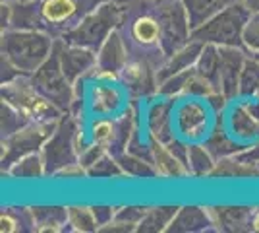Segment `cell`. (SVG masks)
Returning a JSON list of instances; mask_svg holds the SVG:
<instances>
[{"label": "cell", "mask_w": 259, "mask_h": 233, "mask_svg": "<svg viewBox=\"0 0 259 233\" xmlns=\"http://www.w3.org/2000/svg\"><path fill=\"white\" fill-rule=\"evenodd\" d=\"M54 39L56 37L45 29L10 27L0 37L2 58H6L22 76H31L51 56Z\"/></svg>", "instance_id": "6da1fadb"}, {"label": "cell", "mask_w": 259, "mask_h": 233, "mask_svg": "<svg viewBox=\"0 0 259 233\" xmlns=\"http://www.w3.org/2000/svg\"><path fill=\"white\" fill-rule=\"evenodd\" d=\"M87 144V130L81 128L79 119L72 113H64L41 150L47 177H54L62 167L79 161V154Z\"/></svg>", "instance_id": "7a4b0ae2"}, {"label": "cell", "mask_w": 259, "mask_h": 233, "mask_svg": "<svg viewBox=\"0 0 259 233\" xmlns=\"http://www.w3.org/2000/svg\"><path fill=\"white\" fill-rule=\"evenodd\" d=\"M124 22V8L114 0H103L93 10H89L70 29L60 35L66 43L87 47L91 51H99L101 45L114 29H120Z\"/></svg>", "instance_id": "3957f363"}, {"label": "cell", "mask_w": 259, "mask_h": 233, "mask_svg": "<svg viewBox=\"0 0 259 233\" xmlns=\"http://www.w3.org/2000/svg\"><path fill=\"white\" fill-rule=\"evenodd\" d=\"M251 10L244 0H236L227 8L217 12L213 18L195 27L192 39L199 43H213L219 47H244V27L248 23Z\"/></svg>", "instance_id": "277c9868"}, {"label": "cell", "mask_w": 259, "mask_h": 233, "mask_svg": "<svg viewBox=\"0 0 259 233\" xmlns=\"http://www.w3.org/2000/svg\"><path fill=\"white\" fill-rule=\"evenodd\" d=\"M2 99L22 111L29 121L58 122L64 111L56 107L49 97H45L31 84L29 76H20L8 84H2Z\"/></svg>", "instance_id": "5b68a950"}, {"label": "cell", "mask_w": 259, "mask_h": 233, "mask_svg": "<svg viewBox=\"0 0 259 233\" xmlns=\"http://www.w3.org/2000/svg\"><path fill=\"white\" fill-rule=\"evenodd\" d=\"M151 14L161 25L159 51L162 56H170L192 41L194 29L182 0H155Z\"/></svg>", "instance_id": "8992f818"}, {"label": "cell", "mask_w": 259, "mask_h": 233, "mask_svg": "<svg viewBox=\"0 0 259 233\" xmlns=\"http://www.w3.org/2000/svg\"><path fill=\"white\" fill-rule=\"evenodd\" d=\"M215 122V111L203 97H184L174 105L176 136L186 142H205Z\"/></svg>", "instance_id": "52a82bcc"}, {"label": "cell", "mask_w": 259, "mask_h": 233, "mask_svg": "<svg viewBox=\"0 0 259 233\" xmlns=\"http://www.w3.org/2000/svg\"><path fill=\"white\" fill-rule=\"evenodd\" d=\"M29 80H31V84L43 93L45 97H49V99L53 101L56 107H60L64 113L72 111V105L77 99L76 88H74V84L64 74L60 58H58L54 49L51 56L41 64V68L35 70L29 76Z\"/></svg>", "instance_id": "ba28073f"}, {"label": "cell", "mask_w": 259, "mask_h": 233, "mask_svg": "<svg viewBox=\"0 0 259 233\" xmlns=\"http://www.w3.org/2000/svg\"><path fill=\"white\" fill-rule=\"evenodd\" d=\"M56 128V122H37L31 121L20 130L2 138V171H6L12 163L22 159L23 155L35 154L43 150L45 142L51 138V134Z\"/></svg>", "instance_id": "9c48e42d"}, {"label": "cell", "mask_w": 259, "mask_h": 233, "mask_svg": "<svg viewBox=\"0 0 259 233\" xmlns=\"http://www.w3.org/2000/svg\"><path fill=\"white\" fill-rule=\"evenodd\" d=\"M85 107L93 117H120L128 109V91L120 82H97L87 80Z\"/></svg>", "instance_id": "30bf717a"}, {"label": "cell", "mask_w": 259, "mask_h": 233, "mask_svg": "<svg viewBox=\"0 0 259 233\" xmlns=\"http://www.w3.org/2000/svg\"><path fill=\"white\" fill-rule=\"evenodd\" d=\"M227 130L238 142L251 144L259 140V99L257 97H238L228 105Z\"/></svg>", "instance_id": "8fae6325"}, {"label": "cell", "mask_w": 259, "mask_h": 233, "mask_svg": "<svg viewBox=\"0 0 259 233\" xmlns=\"http://www.w3.org/2000/svg\"><path fill=\"white\" fill-rule=\"evenodd\" d=\"M54 51L60 58L64 74L72 84H76L79 80H87L91 76V72L97 68V51L66 43L62 37L54 39Z\"/></svg>", "instance_id": "7c38bea8"}, {"label": "cell", "mask_w": 259, "mask_h": 233, "mask_svg": "<svg viewBox=\"0 0 259 233\" xmlns=\"http://www.w3.org/2000/svg\"><path fill=\"white\" fill-rule=\"evenodd\" d=\"M39 8L47 31L54 37H60L87 14L81 0H41Z\"/></svg>", "instance_id": "4fadbf2b"}, {"label": "cell", "mask_w": 259, "mask_h": 233, "mask_svg": "<svg viewBox=\"0 0 259 233\" xmlns=\"http://www.w3.org/2000/svg\"><path fill=\"white\" fill-rule=\"evenodd\" d=\"M174 105L176 99L159 97L153 99L145 109V138L149 142H162L168 144L176 138L174 128Z\"/></svg>", "instance_id": "5bb4252c"}, {"label": "cell", "mask_w": 259, "mask_h": 233, "mask_svg": "<svg viewBox=\"0 0 259 233\" xmlns=\"http://www.w3.org/2000/svg\"><path fill=\"white\" fill-rule=\"evenodd\" d=\"M120 84L132 97H155L159 88L157 70H153L151 64L143 58H130L128 64L120 72Z\"/></svg>", "instance_id": "9a60e30c"}, {"label": "cell", "mask_w": 259, "mask_h": 233, "mask_svg": "<svg viewBox=\"0 0 259 233\" xmlns=\"http://www.w3.org/2000/svg\"><path fill=\"white\" fill-rule=\"evenodd\" d=\"M221 53V91L232 103L240 97V74L248 58L244 47H219Z\"/></svg>", "instance_id": "2e32d148"}, {"label": "cell", "mask_w": 259, "mask_h": 233, "mask_svg": "<svg viewBox=\"0 0 259 233\" xmlns=\"http://www.w3.org/2000/svg\"><path fill=\"white\" fill-rule=\"evenodd\" d=\"M215 231L244 233L251 231V220L255 208L249 206H209Z\"/></svg>", "instance_id": "e0dca14e"}, {"label": "cell", "mask_w": 259, "mask_h": 233, "mask_svg": "<svg viewBox=\"0 0 259 233\" xmlns=\"http://www.w3.org/2000/svg\"><path fill=\"white\" fill-rule=\"evenodd\" d=\"M197 231H215L213 218L209 206H180L174 220L170 222L166 233H197Z\"/></svg>", "instance_id": "ac0fdd59"}, {"label": "cell", "mask_w": 259, "mask_h": 233, "mask_svg": "<svg viewBox=\"0 0 259 233\" xmlns=\"http://www.w3.org/2000/svg\"><path fill=\"white\" fill-rule=\"evenodd\" d=\"M201 49H203V43L192 39L190 43H186L182 49H178V51L172 53L170 56H164V62L157 68V82L161 84L166 78L174 76V74H180L184 70L194 68L199 55H201Z\"/></svg>", "instance_id": "d6986e66"}, {"label": "cell", "mask_w": 259, "mask_h": 233, "mask_svg": "<svg viewBox=\"0 0 259 233\" xmlns=\"http://www.w3.org/2000/svg\"><path fill=\"white\" fill-rule=\"evenodd\" d=\"M128 45L124 41L120 29H114L97 51V68L112 70V72H122V68L128 64Z\"/></svg>", "instance_id": "ffe728a7"}, {"label": "cell", "mask_w": 259, "mask_h": 233, "mask_svg": "<svg viewBox=\"0 0 259 233\" xmlns=\"http://www.w3.org/2000/svg\"><path fill=\"white\" fill-rule=\"evenodd\" d=\"M151 159L153 165L157 169L159 177L164 179H184V177H192L190 175V169L184 163L178 155L174 154L172 150L162 142H151Z\"/></svg>", "instance_id": "44dd1931"}, {"label": "cell", "mask_w": 259, "mask_h": 233, "mask_svg": "<svg viewBox=\"0 0 259 233\" xmlns=\"http://www.w3.org/2000/svg\"><path fill=\"white\" fill-rule=\"evenodd\" d=\"M33 229L39 233L64 231L68 225V206H31Z\"/></svg>", "instance_id": "7402d4cb"}, {"label": "cell", "mask_w": 259, "mask_h": 233, "mask_svg": "<svg viewBox=\"0 0 259 233\" xmlns=\"http://www.w3.org/2000/svg\"><path fill=\"white\" fill-rule=\"evenodd\" d=\"M130 35L140 47H159L161 41V25L153 14L138 16L130 25Z\"/></svg>", "instance_id": "603a6c76"}, {"label": "cell", "mask_w": 259, "mask_h": 233, "mask_svg": "<svg viewBox=\"0 0 259 233\" xmlns=\"http://www.w3.org/2000/svg\"><path fill=\"white\" fill-rule=\"evenodd\" d=\"M195 72L205 78L209 84H213V88L221 91V53H219V45H203L201 55L195 62Z\"/></svg>", "instance_id": "cb8c5ba5"}, {"label": "cell", "mask_w": 259, "mask_h": 233, "mask_svg": "<svg viewBox=\"0 0 259 233\" xmlns=\"http://www.w3.org/2000/svg\"><path fill=\"white\" fill-rule=\"evenodd\" d=\"M211 177L221 179H259V165L248 163L244 159H240L238 155L225 157L217 161L215 169L211 173Z\"/></svg>", "instance_id": "d4e9b609"}, {"label": "cell", "mask_w": 259, "mask_h": 233, "mask_svg": "<svg viewBox=\"0 0 259 233\" xmlns=\"http://www.w3.org/2000/svg\"><path fill=\"white\" fill-rule=\"evenodd\" d=\"M217 165L215 155L209 152L205 142L188 144V169L192 177H211Z\"/></svg>", "instance_id": "484cf974"}, {"label": "cell", "mask_w": 259, "mask_h": 233, "mask_svg": "<svg viewBox=\"0 0 259 233\" xmlns=\"http://www.w3.org/2000/svg\"><path fill=\"white\" fill-rule=\"evenodd\" d=\"M205 146L209 148V152L215 155L217 161L219 159H225V157L238 155L246 148V144L238 142L227 128H213L211 134L205 138Z\"/></svg>", "instance_id": "4316f807"}, {"label": "cell", "mask_w": 259, "mask_h": 233, "mask_svg": "<svg viewBox=\"0 0 259 233\" xmlns=\"http://www.w3.org/2000/svg\"><path fill=\"white\" fill-rule=\"evenodd\" d=\"M4 175L12 179H25V181H33V179H43L47 177V169H45V159L41 152L23 155L22 159H18L16 163H12Z\"/></svg>", "instance_id": "83f0119b"}, {"label": "cell", "mask_w": 259, "mask_h": 233, "mask_svg": "<svg viewBox=\"0 0 259 233\" xmlns=\"http://www.w3.org/2000/svg\"><path fill=\"white\" fill-rule=\"evenodd\" d=\"M180 206H149L147 214L138 225L140 233H164L168 229Z\"/></svg>", "instance_id": "f1b7e54d"}, {"label": "cell", "mask_w": 259, "mask_h": 233, "mask_svg": "<svg viewBox=\"0 0 259 233\" xmlns=\"http://www.w3.org/2000/svg\"><path fill=\"white\" fill-rule=\"evenodd\" d=\"M182 2L190 16L192 29H195L201 23H205L209 18H213L217 12L227 8L228 4H232L236 0H182Z\"/></svg>", "instance_id": "f546056e"}, {"label": "cell", "mask_w": 259, "mask_h": 233, "mask_svg": "<svg viewBox=\"0 0 259 233\" xmlns=\"http://www.w3.org/2000/svg\"><path fill=\"white\" fill-rule=\"evenodd\" d=\"M87 140L110 152L116 142V117H93L87 128Z\"/></svg>", "instance_id": "4dcf8cb0"}, {"label": "cell", "mask_w": 259, "mask_h": 233, "mask_svg": "<svg viewBox=\"0 0 259 233\" xmlns=\"http://www.w3.org/2000/svg\"><path fill=\"white\" fill-rule=\"evenodd\" d=\"M116 159H118L124 175H128V177H138V179L159 177V173H157V169L153 165V161L145 159V157L130 154V152H122V154L116 155Z\"/></svg>", "instance_id": "1f68e13d"}, {"label": "cell", "mask_w": 259, "mask_h": 233, "mask_svg": "<svg viewBox=\"0 0 259 233\" xmlns=\"http://www.w3.org/2000/svg\"><path fill=\"white\" fill-rule=\"evenodd\" d=\"M66 229L77 233L99 231V223L95 214H93V208L91 206H68V225H66Z\"/></svg>", "instance_id": "d6a6232c"}, {"label": "cell", "mask_w": 259, "mask_h": 233, "mask_svg": "<svg viewBox=\"0 0 259 233\" xmlns=\"http://www.w3.org/2000/svg\"><path fill=\"white\" fill-rule=\"evenodd\" d=\"M259 89V58L249 55L240 74V97H253Z\"/></svg>", "instance_id": "836d02e7"}, {"label": "cell", "mask_w": 259, "mask_h": 233, "mask_svg": "<svg viewBox=\"0 0 259 233\" xmlns=\"http://www.w3.org/2000/svg\"><path fill=\"white\" fill-rule=\"evenodd\" d=\"M87 177L91 179H112V177H124V171L120 167L116 155L107 152L99 161L87 169Z\"/></svg>", "instance_id": "e575fe53"}, {"label": "cell", "mask_w": 259, "mask_h": 233, "mask_svg": "<svg viewBox=\"0 0 259 233\" xmlns=\"http://www.w3.org/2000/svg\"><path fill=\"white\" fill-rule=\"evenodd\" d=\"M0 113H2V138L10 136L16 130H20L22 126H25L27 122H31L22 111H18L14 105H10L8 101L2 99V105H0Z\"/></svg>", "instance_id": "d590c367"}, {"label": "cell", "mask_w": 259, "mask_h": 233, "mask_svg": "<svg viewBox=\"0 0 259 233\" xmlns=\"http://www.w3.org/2000/svg\"><path fill=\"white\" fill-rule=\"evenodd\" d=\"M244 49L249 55L259 53V12H251L248 23L244 27Z\"/></svg>", "instance_id": "8d00e7d4"}, {"label": "cell", "mask_w": 259, "mask_h": 233, "mask_svg": "<svg viewBox=\"0 0 259 233\" xmlns=\"http://www.w3.org/2000/svg\"><path fill=\"white\" fill-rule=\"evenodd\" d=\"M147 210H149V206H122V208H116L114 220L140 225V222L143 220V216L147 214Z\"/></svg>", "instance_id": "74e56055"}, {"label": "cell", "mask_w": 259, "mask_h": 233, "mask_svg": "<svg viewBox=\"0 0 259 233\" xmlns=\"http://www.w3.org/2000/svg\"><path fill=\"white\" fill-rule=\"evenodd\" d=\"M23 220L18 218L16 208H6L0 214V231L2 233H18L22 231Z\"/></svg>", "instance_id": "f35d334b"}, {"label": "cell", "mask_w": 259, "mask_h": 233, "mask_svg": "<svg viewBox=\"0 0 259 233\" xmlns=\"http://www.w3.org/2000/svg\"><path fill=\"white\" fill-rule=\"evenodd\" d=\"M107 152H108L107 148H103V146L89 142V144L81 150V154H79V163L85 167V169H89V167L93 165L95 161H99V159L107 154Z\"/></svg>", "instance_id": "ab89813d"}, {"label": "cell", "mask_w": 259, "mask_h": 233, "mask_svg": "<svg viewBox=\"0 0 259 233\" xmlns=\"http://www.w3.org/2000/svg\"><path fill=\"white\" fill-rule=\"evenodd\" d=\"M93 208V214H95V218H97V223H99V229L103 227V225H107L114 220V216H116V208L114 206H107V204H99V206H91Z\"/></svg>", "instance_id": "60d3db41"}, {"label": "cell", "mask_w": 259, "mask_h": 233, "mask_svg": "<svg viewBox=\"0 0 259 233\" xmlns=\"http://www.w3.org/2000/svg\"><path fill=\"white\" fill-rule=\"evenodd\" d=\"M81 177H87V169L81 165L79 161L62 167V169L54 175V179H81Z\"/></svg>", "instance_id": "b9f144b4"}, {"label": "cell", "mask_w": 259, "mask_h": 233, "mask_svg": "<svg viewBox=\"0 0 259 233\" xmlns=\"http://www.w3.org/2000/svg\"><path fill=\"white\" fill-rule=\"evenodd\" d=\"M134 231H138V225L120 222V220H112L110 223L103 225V227L99 229V233H134Z\"/></svg>", "instance_id": "7bdbcfd3"}, {"label": "cell", "mask_w": 259, "mask_h": 233, "mask_svg": "<svg viewBox=\"0 0 259 233\" xmlns=\"http://www.w3.org/2000/svg\"><path fill=\"white\" fill-rule=\"evenodd\" d=\"M238 157L244 159V161H248V163H255V165H259V140H255V142H251V144L246 146V148L238 154Z\"/></svg>", "instance_id": "ee69618b"}, {"label": "cell", "mask_w": 259, "mask_h": 233, "mask_svg": "<svg viewBox=\"0 0 259 233\" xmlns=\"http://www.w3.org/2000/svg\"><path fill=\"white\" fill-rule=\"evenodd\" d=\"M251 231L259 233V210L253 212V220H251Z\"/></svg>", "instance_id": "f6af8a7d"}, {"label": "cell", "mask_w": 259, "mask_h": 233, "mask_svg": "<svg viewBox=\"0 0 259 233\" xmlns=\"http://www.w3.org/2000/svg\"><path fill=\"white\" fill-rule=\"evenodd\" d=\"M244 4H246L251 12H259V0H244Z\"/></svg>", "instance_id": "bcb514c9"}, {"label": "cell", "mask_w": 259, "mask_h": 233, "mask_svg": "<svg viewBox=\"0 0 259 233\" xmlns=\"http://www.w3.org/2000/svg\"><path fill=\"white\" fill-rule=\"evenodd\" d=\"M253 97H257V99H259V89H257V93H255V95H253Z\"/></svg>", "instance_id": "7dc6e473"}, {"label": "cell", "mask_w": 259, "mask_h": 233, "mask_svg": "<svg viewBox=\"0 0 259 233\" xmlns=\"http://www.w3.org/2000/svg\"><path fill=\"white\" fill-rule=\"evenodd\" d=\"M255 56H257V58H259V53H257V55H255Z\"/></svg>", "instance_id": "c3c4849f"}, {"label": "cell", "mask_w": 259, "mask_h": 233, "mask_svg": "<svg viewBox=\"0 0 259 233\" xmlns=\"http://www.w3.org/2000/svg\"><path fill=\"white\" fill-rule=\"evenodd\" d=\"M6 2H12V0H6Z\"/></svg>", "instance_id": "681fc988"}, {"label": "cell", "mask_w": 259, "mask_h": 233, "mask_svg": "<svg viewBox=\"0 0 259 233\" xmlns=\"http://www.w3.org/2000/svg\"><path fill=\"white\" fill-rule=\"evenodd\" d=\"M153 2H155V0H153Z\"/></svg>", "instance_id": "f907efd6"}]
</instances>
